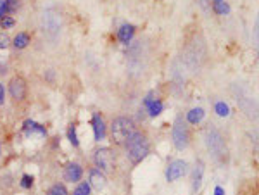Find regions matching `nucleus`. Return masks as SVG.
Here are the masks:
<instances>
[{
    "mask_svg": "<svg viewBox=\"0 0 259 195\" xmlns=\"http://www.w3.org/2000/svg\"><path fill=\"white\" fill-rule=\"evenodd\" d=\"M21 187H23V189H31L33 187V176L23 175V178H21Z\"/></svg>",
    "mask_w": 259,
    "mask_h": 195,
    "instance_id": "a878e982",
    "label": "nucleus"
},
{
    "mask_svg": "<svg viewBox=\"0 0 259 195\" xmlns=\"http://www.w3.org/2000/svg\"><path fill=\"white\" fill-rule=\"evenodd\" d=\"M7 16V5H5V0H0V19Z\"/></svg>",
    "mask_w": 259,
    "mask_h": 195,
    "instance_id": "bb28decb",
    "label": "nucleus"
},
{
    "mask_svg": "<svg viewBox=\"0 0 259 195\" xmlns=\"http://www.w3.org/2000/svg\"><path fill=\"white\" fill-rule=\"evenodd\" d=\"M214 195H225V190L221 189V187H216V189H214Z\"/></svg>",
    "mask_w": 259,
    "mask_h": 195,
    "instance_id": "c756f323",
    "label": "nucleus"
},
{
    "mask_svg": "<svg viewBox=\"0 0 259 195\" xmlns=\"http://www.w3.org/2000/svg\"><path fill=\"white\" fill-rule=\"evenodd\" d=\"M92 194V187H90L88 182H80L78 185L73 190V195H90Z\"/></svg>",
    "mask_w": 259,
    "mask_h": 195,
    "instance_id": "6ab92c4d",
    "label": "nucleus"
},
{
    "mask_svg": "<svg viewBox=\"0 0 259 195\" xmlns=\"http://www.w3.org/2000/svg\"><path fill=\"white\" fill-rule=\"evenodd\" d=\"M125 149H126V157H128L131 164H138V162H142L149 156L151 143H149V138L145 133L135 131L125 142Z\"/></svg>",
    "mask_w": 259,
    "mask_h": 195,
    "instance_id": "f257e3e1",
    "label": "nucleus"
},
{
    "mask_svg": "<svg viewBox=\"0 0 259 195\" xmlns=\"http://www.w3.org/2000/svg\"><path fill=\"white\" fill-rule=\"evenodd\" d=\"M204 116H206V113H204L202 107H194V109H190L187 113V123L188 125H199Z\"/></svg>",
    "mask_w": 259,
    "mask_h": 195,
    "instance_id": "ddd939ff",
    "label": "nucleus"
},
{
    "mask_svg": "<svg viewBox=\"0 0 259 195\" xmlns=\"http://www.w3.org/2000/svg\"><path fill=\"white\" fill-rule=\"evenodd\" d=\"M24 131H26V135H35V133H38V135H42V136L47 135L45 128H43L42 125H38V123H35V121L24 123Z\"/></svg>",
    "mask_w": 259,
    "mask_h": 195,
    "instance_id": "4468645a",
    "label": "nucleus"
},
{
    "mask_svg": "<svg viewBox=\"0 0 259 195\" xmlns=\"http://www.w3.org/2000/svg\"><path fill=\"white\" fill-rule=\"evenodd\" d=\"M5 5H7V14H14L17 9H19V0H5Z\"/></svg>",
    "mask_w": 259,
    "mask_h": 195,
    "instance_id": "5701e85b",
    "label": "nucleus"
},
{
    "mask_svg": "<svg viewBox=\"0 0 259 195\" xmlns=\"http://www.w3.org/2000/svg\"><path fill=\"white\" fill-rule=\"evenodd\" d=\"M211 7H213L214 12L220 14V16H225V14L230 12V7H228L227 0H213V2H211Z\"/></svg>",
    "mask_w": 259,
    "mask_h": 195,
    "instance_id": "a211bd4d",
    "label": "nucleus"
},
{
    "mask_svg": "<svg viewBox=\"0 0 259 195\" xmlns=\"http://www.w3.org/2000/svg\"><path fill=\"white\" fill-rule=\"evenodd\" d=\"M204 143H206L207 150H209L211 157L218 162H225L228 157V147L227 142H225V136L223 133L220 131L218 128L214 126H209L206 128L204 131Z\"/></svg>",
    "mask_w": 259,
    "mask_h": 195,
    "instance_id": "f03ea898",
    "label": "nucleus"
},
{
    "mask_svg": "<svg viewBox=\"0 0 259 195\" xmlns=\"http://www.w3.org/2000/svg\"><path fill=\"white\" fill-rule=\"evenodd\" d=\"M83 176V168L78 164V162H69L64 168V180L71 183H78Z\"/></svg>",
    "mask_w": 259,
    "mask_h": 195,
    "instance_id": "9d476101",
    "label": "nucleus"
},
{
    "mask_svg": "<svg viewBox=\"0 0 259 195\" xmlns=\"http://www.w3.org/2000/svg\"><path fill=\"white\" fill-rule=\"evenodd\" d=\"M214 111H216V114H218V116H221V118H227L230 114L228 104H225L223 100H218V102L214 104Z\"/></svg>",
    "mask_w": 259,
    "mask_h": 195,
    "instance_id": "aec40b11",
    "label": "nucleus"
},
{
    "mask_svg": "<svg viewBox=\"0 0 259 195\" xmlns=\"http://www.w3.org/2000/svg\"><path fill=\"white\" fill-rule=\"evenodd\" d=\"M202 175H204V166L202 162H199L194 169V178H192V189H194V192H197L200 189V185H202Z\"/></svg>",
    "mask_w": 259,
    "mask_h": 195,
    "instance_id": "dca6fc26",
    "label": "nucleus"
},
{
    "mask_svg": "<svg viewBox=\"0 0 259 195\" xmlns=\"http://www.w3.org/2000/svg\"><path fill=\"white\" fill-rule=\"evenodd\" d=\"M68 140L73 147H80V142H78V135H76V126L71 125L68 130Z\"/></svg>",
    "mask_w": 259,
    "mask_h": 195,
    "instance_id": "4be33fe9",
    "label": "nucleus"
},
{
    "mask_svg": "<svg viewBox=\"0 0 259 195\" xmlns=\"http://www.w3.org/2000/svg\"><path fill=\"white\" fill-rule=\"evenodd\" d=\"M9 93L16 102H23L28 95V85L21 76H16L9 83Z\"/></svg>",
    "mask_w": 259,
    "mask_h": 195,
    "instance_id": "6e6552de",
    "label": "nucleus"
},
{
    "mask_svg": "<svg viewBox=\"0 0 259 195\" xmlns=\"http://www.w3.org/2000/svg\"><path fill=\"white\" fill-rule=\"evenodd\" d=\"M190 140H192V133L187 119L178 116L173 123V128H171V142H173L174 149L187 150L190 147Z\"/></svg>",
    "mask_w": 259,
    "mask_h": 195,
    "instance_id": "7ed1b4c3",
    "label": "nucleus"
},
{
    "mask_svg": "<svg viewBox=\"0 0 259 195\" xmlns=\"http://www.w3.org/2000/svg\"><path fill=\"white\" fill-rule=\"evenodd\" d=\"M135 37V26L133 24H123L118 30V40L123 45H130L131 40Z\"/></svg>",
    "mask_w": 259,
    "mask_h": 195,
    "instance_id": "f8f14e48",
    "label": "nucleus"
},
{
    "mask_svg": "<svg viewBox=\"0 0 259 195\" xmlns=\"http://www.w3.org/2000/svg\"><path fill=\"white\" fill-rule=\"evenodd\" d=\"M93 161H95L97 168L100 169V171H104V173H109V171L114 169V152H112L111 149H107V147L98 149L95 152Z\"/></svg>",
    "mask_w": 259,
    "mask_h": 195,
    "instance_id": "423d86ee",
    "label": "nucleus"
},
{
    "mask_svg": "<svg viewBox=\"0 0 259 195\" xmlns=\"http://www.w3.org/2000/svg\"><path fill=\"white\" fill-rule=\"evenodd\" d=\"M10 43H12V42H10L9 35H7V33H3V31H2V33H0V50H3V49H9V47H10Z\"/></svg>",
    "mask_w": 259,
    "mask_h": 195,
    "instance_id": "b1692460",
    "label": "nucleus"
},
{
    "mask_svg": "<svg viewBox=\"0 0 259 195\" xmlns=\"http://www.w3.org/2000/svg\"><path fill=\"white\" fill-rule=\"evenodd\" d=\"M88 183H90V187H92L93 190L100 192V190H104L105 185H107V176H105V173L100 171L98 168H93L92 171H90Z\"/></svg>",
    "mask_w": 259,
    "mask_h": 195,
    "instance_id": "1a4fd4ad",
    "label": "nucleus"
},
{
    "mask_svg": "<svg viewBox=\"0 0 259 195\" xmlns=\"http://www.w3.org/2000/svg\"><path fill=\"white\" fill-rule=\"evenodd\" d=\"M199 5L202 7L204 10H207L209 9V5H211V0H199Z\"/></svg>",
    "mask_w": 259,
    "mask_h": 195,
    "instance_id": "c85d7f7f",
    "label": "nucleus"
},
{
    "mask_svg": "<svg viewBox=\"0 0 259 195\" xmlns=\"http://www.w3.org/2000/svg\"><path fill=\"white\" fill-rule=\"evenodd\" d=\"M187 171H188L187 161H183V159H174V161H171L166 168V180L170 183L176 182V180L183 178V176L187 175Z\"/></svg>",
    "mask_w": 259,
    "mask_h": 195,
    "instance_id": "0eeeda50",
    "label": "nucleus"
},
{
    "mask_svg": "<svg viewBox=\"0 0 259 195\" xmlns=\"http://www.w3.org/2000/svg\"><path fill=\"white\" fill-rule=\"evenodd\" d=\"M30 42H31L30 35L24 33V31H21V33H17L16 37H14V40H12V45L16 47V49L23 50V49H26V47L30 45Z\"/></svg>",
    "mask_w": 259,
    "mask_h": 195,
    "instance_id": "2eb2a0df",
    "label": "nucleus"
},
{
    "mask_svg": "<svg viewBox=\"0 0 259 195\" xmlns=\"http://www.w3.org/2000/svg\"><path fill=\"white\" fill-rule=\"evenodd\" d=\"M135 131H137V130H135V123L131 121L130 118L119 116V118L112 119L111 136H112V140H114V143H118V145H123Z\"/></svg>",
    "mask_w": 259,
    "mask_h": 195,
    "instance_id": "20e7f679",
    "label": "nucleus"
},
{
    "mask_svg": "<svg viewBox=\"0 0 259 195\" xmlns=\"http://www.w3.org/2000/svg\"><path fill=\"white\" fill-rule=\"evenodd\" d=\"M92 125H93V136H95V142H102L105 138V121L100 114H93L92 119Z\"/></svg>",
    "mask_w": 259,
    "mask_h": 195,
    "instance_id": "9b49d317",
    "label": "nucleus"
},
{
    "mask_svg": "<svg viewBox=\"0 0 259 195\" xmlns=\"http://www.w3.org/2000/svg\"><path fill=\"white\" fill-rule=\"evenodd\" d=\"M0 157H2V142H0Z\"/></svg>",
    "mask_w": 259,
    "mask_h": 195,
    "instance_id": "7c9ffc66",
    "label": "nucleus"
},
{
    "mask_svg": "<svg viewBox=\"0 0 259 195\" xmlns=\"http://www.w3.org/2000/svg\"><path fill=\"white\" fill-rule=\"evenodd\" d=\"M0 24H2L3 30H9V28H12L14 24H16V21H14V17L5 16V17H2V21H0Z\"/></svg>",
    "mask_w": 259,
    "mask_h": 195,
    "instance_id": "393cba45",
    "label": "nucleus"
},
{
    "mask_svg": "<svg viewBox=\"0 0 259 195\" xmlns=\"http://www.w3.org/2000/svg\"><path fill=\"white\" fill-rule=\"evenodd\" d=\"M42 31L43 35H47L49 38H57L63 28V17L56 9H45L42 12Z\"/></svg>",
    "mask_w": 259,
    "mask_h": 195,
    "instance_id": "39448f33",
    "label": "nucleus"
},
{
    "mask_svg": "<svg viewBox=\"0 0 259 195\" xmlns=\"http://www.w3.org/2000/svg\"><path fill=\"white\" fill-rule=\"evenodd\" d=\"M145 109H147L149 116H151V118H156V116H159V114L163 113V109H164V104H163L159 99H154L151 104H149L147 107H145Z\"/></svg>",
    "mask_w": 259,
    "mask_h": 195,
    "instance_id": "f3484780",
    "label": "nucleus"
},
{
    "mask_svg": "<svg viewBox=\"0 0 259 195\" xmlns=\"http://www.w3.org/2000/svg\"><path fill=\"white\" fill-rule=\"evenodd\" d=\"M3 104H5V88L0 83V106H3Z\"/></svg>",
    "mask_w": 259,
    "mask_h": 195,
    "instance_id": "cd10ccee",
    "label": "nucleus"
},
{
    "mask_svg": "<svg viewBox=\"0 0 259 195\" xmlns=\"http://www.w3.org/2000/svg\"><path fill=\"white\" fill-rule=\"evenodd\" d=\"M47 195H69L68 189H66V185L63 183H56V185H52L49 190H47Z\"/></svg>",
    "mask_w": 259,
    "mask_h": 195,
    "instance_id": "412c9836",
    "label": "nucleus"
}]
</instances>
